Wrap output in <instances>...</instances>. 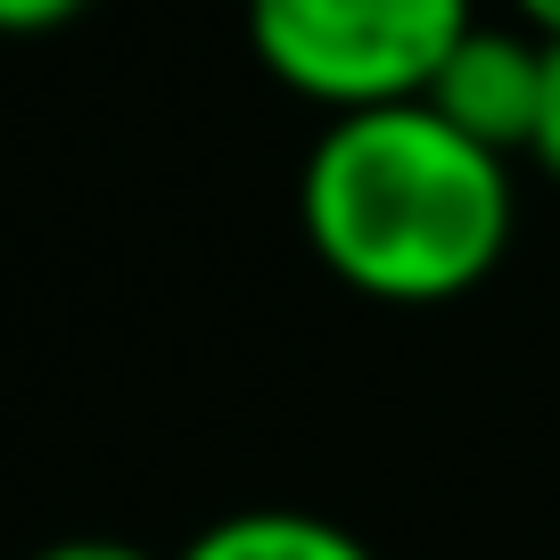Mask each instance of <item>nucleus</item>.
Listing matches in <instances>:
<instances>
[{
  "label": "nucleus",
  "instance_id": "obj_1",
  "mask_svg": "<svg viewBox=\"0 0 560 560\" xmlns=\"http://www.w3.org/2000/svg\"><path fill=\"white\" fill-rule=\"evenodd\" d=\"M305 247L380 305L470 298L511 247L503 149L470 140L429 100L330 116L298 182Z\"/></svg>",
  "mask_w": 560,
  "mask_h": 560
},
{
  "label": "nucleus",
  "instance_id": "obj_2",
  "mask_svg": "<svg viewBox=\"0 0 560 560\" xmlns=\"http://www.w3.org/2000/svg\"><path fill=\"white\" fill-rule=\"evenodd\" d=\"M470 25V0H247L264 74L330 116L420 100Z\"/></svg>",
  "mask_w": 560,
  "mask_h": 560
},
{
  "label": "nucleus",
  "instance_id": "obj_3",
  "mask_svg": "<svg viewBox=\"0 0 560 560\" xmlns=\"http://www.w3.org/2000/svg\"><path fill=\"white\" fill-rule=\"evenodd\" d=\"M420 100L454 116L470 140L487 149H527L536 132V100H544V34H503V25H470L454 42V58L438 67V83Z\"/></svg>",
  "mask_w": 560,
  "mask_h": 560
},
{
  "label": "nucleus",
  "instance_id": "obj_4",
  "mask_svg": "<svg viewBox=\"0 0 560 560\" xmlns=\"http://www.w3.org/2000/svg\"><path fill=\"white\" fill-rule=\"evenodd\" d=\"M174 560H380V552L322 511H231V520L198 527Z\"/></svg>",
  "mask_w": 560,
  "mask_h": 560
},
{
  "label": "nucleus",
  "instance_id": "obj_5",
  "mask_svg": "<svg viewBox=\"0 0 560 560\" xmlns=\"http://www.w3.org/2000/svg\"><path fill=\"white\" fill-rule=\"evenodd\" d=\"M527 158L560 182V42H544V100H536V132H527Z\"/></svg>",
  "mask_w": 560,
  "mask_h": 560
},
{
  "label": "nucleus",
  "instance_id": "obj_6",
  "mask_svg": "<svg viewBox=\"0 0 560 560\" xmlns=\"http://www.w3.org/2000/svg\"><path fill=\"white\" fill-rule=\"evenodd\" d=\"M91 0H0V34H50V25L83 18Z\"/></svg>",
  "mask_w": 560,
  "mask_h": 560
},
{
  "label": "nucleus",
  "instance_id": "obj_7",
  "mask_svg": "<svg viewBox=\"0 0 560 560\" xmlns=\"http://www.w3.org/2000/svg\"><path fill=\"white\" fill-rule=\"evenodd\" d=\"M34 560H158L140 544H116V536H67V544H42Z\"/></svg>",
  "mask_w": 560,
  "mask_h": 560
},
{
  "label": "nucleus",
  "instance_id": "obj_8",
  "mask_svg": "<svg viewBox=\"0 0 560 560\" xmlns=\"http://www.w3.org/2000/svg\"><path fill=\"white\" fill-rule=\"evenodd\" d=\"M527 18V34H544V42H560V0H511Z\"/></svg>",
  "mask_w": 560,
  "mask_h": 560
}]
</instances>
